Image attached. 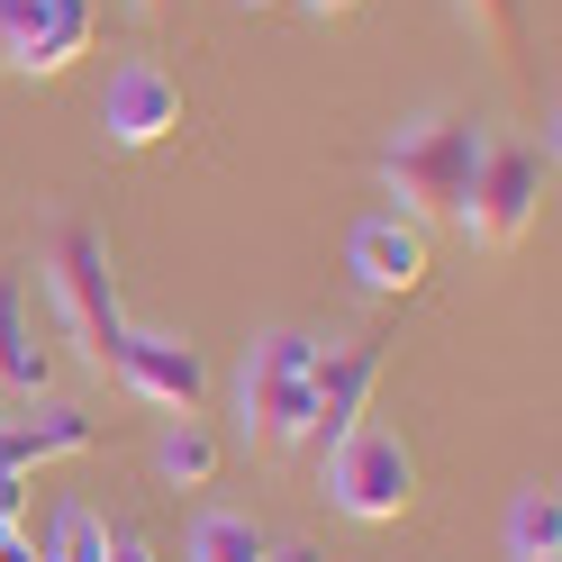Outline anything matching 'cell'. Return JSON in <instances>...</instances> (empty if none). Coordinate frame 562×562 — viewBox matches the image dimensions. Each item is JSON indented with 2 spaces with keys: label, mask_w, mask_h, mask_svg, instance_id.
<instances>
[{
  "label": "cell",
  "mask_w": 562,
  "mask_h": 562,
  "mask_svg": "<svg viewBox=\"0 0 562 562\" xmlns=\"http://www.w3.org/2000/svg\"><path fill=\"white\" fill-rule=\"evenodd\" d=\"M308 363H318V336L308 327H263L236 363V427L263 453H300L318 436V400H308Z\"/></svg>",
  "instance_id": "1"
},
{
  "label": "cell",
  "mask_w": 562,
  "mask_h": 562,
  "mask_svg": "<svg viewBox=\"0 0 562 562\" xmlns=\"http://www.w3.org/2000/svg\"><path fill=\"white\" fill-rule=\"evenodd\" d=\"M481 146H490V136H481L472 119H445V110L408 119L391 146H381V191H391V209L417 218V227H427L436 209L453 218L463 191H472V172H481Z\"/></svg>",
  "instance_id": "2"
},
{
  "label": "cell",
  "mask_w": 562,
  "mask_h": 562,
  "mask_svg": "<svg viewBox=\"0 0 562 562\" xmlns=\"http://www.w3.org/2000/svg\"><path fill=\"white\" fill-rule=\"evenodd\" d=\"M544 172H553V146H536V136H490L472 191L453 209V227H463L481 255H517L526 227H536V209H544Z\"/></svg>",
  "instance_id": "3"
},
{
  "label": "cell",
  "mask_w": 562,
  "mask_h": 562,
  "mask_svg": "<svg viewBox=\"0 0 562 562\" xmlns=\"http://www.w3.org/2000/svg\"><path fill=\"white\" fill-rule=\"evenodd\" d=\"M46 300H55L64 336L82 345V363H100V372H110L119 336H127V308H119L110 245H100L91 227H64V236H55V255H46Z\"/></svg>",
  "instance_id": "4"
},
{
  "label": "cell",
  "mask_w": 562,
  "mask_h": 562,
  "mask_svg": "<svg viewBox=\"0 0 562 562\" xmlns=\"http://www.w3.org/2000/svg\"><path fill=\"white\" fill-rule=\"evenodd\" d=\"M327 508L355 526H400L417 508V453L400 427H355L345 445H327Z\"/></svg>",
  "instance_id": "5"
},
{
  "label": "cell",
  "mask_w": 562,
  "mask_h": 562,
  "mask_svg": "<svg viewBox=\"0 0 562 562\" xmlns=\"http://www.w3.org/2000/svg\"><path fill=\"white\" fill-rule=\"evenodd\" d=\"M91 27L100 10L91 0H0V55H10V74H74V64L91 55Z\"/></svg>",
  "instance_id": "6"
},
{
  "label": "cell",
  "mask_w": 562,
  "mask_h": 562,
  "mask_svg": "<svg viewBox=\"0 0 562 562\" xmlns=\"http://www.w3.org/2000/svg\"><path fill=\"white\" fill-rule=\"evenodd\" d=\"M100 136H110L119 155H146L164 136H182V82H172L155 55L110 64V82H100Z\"/></svg>",
  "instance_id": "7"
},
{
  "label": "cell",
  "mask_w": 562,
  "mask_h": 562,
  "mask_svg": "<svg viewBox=\"0 0 562 562\" xmlns=\"http://www.w3.org/2000/svg\"><path fill=\"white\" fill-rule=\"evenodd\" d=\"M345 272H355V291L372 300H408L417 281L436 272V245L417 218H400V209H363L355 236H345Z\"/></svg>",
  "instance_id": "8"
},
{
  "label": "cell",
  "mask_w": 562,
  "mask_h": 562,
  "mask_svg": "<svg viewBox=\"0 0 562 562\" xmlns=\"http://www.w3.org/2000/svg\"><path fill=\"white\" fill-rule=\"evenodd\" d=\"M110 372L127 381V400L172 408V417H191L200 391H209L200 345H191V336H164V327H127V336H119V355H110Z\"/></svg>",
  "instance_id": "9"
},
{
  "label": "cell",
  "mask_w": 562,
  "mask_h": 562,
  "mask_svg": "<svg viewBox=\"0 0 562 562\" xmlns=\"http://www.w3.org/2000/svg\"><path fill=\"white\" fill-rule=\"evenodd\" d=\"M381 391V345L372 336H318V363H308V400H318V445H345L372 417Z\"/></svg>",
  "instance_id": "10"
},
{
  "label": "cell",
  "mask_w": 562,
  "mask_h": 562,
  "mask_svg": "<svg viewBox=\"0 0 562 562\" xmlns=\"http://www.w3.org/2000/svg\"><path fill=\"white\" fill-rule=\"evenodd\" d=\"M46 381H55V355H46V336H37L27 281H19V272H0V391L46 400Z\"/></svg>",
  "instance_id": "11"
},
{
  "label": "cell",
  "mask_w": 562,
  "mask_h": 562,
  "mask_svg": "<svg viewBox=\"0 0 562 562\" xmlns=\"http://www.w3.org/2000/svg\"><path fill=\"white\" fill-rule=\"evenodd\" d=\"M218 463H227V453H218V436H209L200 417H172V427L155 436V472H164L172 490H209Z\"/></svg>",
  "instance_id": "12"
},
{
  "label": "cell",
  "mask_w": 562,
  "mask_h": 562,
  "mask_svg": "<svg viewBox=\"0 0 562 562\" xmlns=\"http://www.w3.org/2000/svg\"><path fill=\"white\" fill-rule=\"evenodd\" d=\"M263 544H272V536H263L255 517H236V508H200L182 562H263Z\"/></svg>",
  "instance_id": "13"
},
{
  "label": "cell",
  "mask_w": 562,
  "mask_h": 562,
  "mask_svg": "<svg viewBox=\"0 0 562 562\" xmlns=\"http://www.w3.org/2000/svg\"><path fill=\"white\" fill-rule=\"evenodd\" d=\"M526 553H562V499H553V481H526L508 499V562H526Z\"/></svg>",
  "instance_id": "14"
},
{
  "label": "cell",
  "mask_w": 562,
  "mask_h": 562,
  "mask_svg": "<svg viewBox=\"0 0 562 562\" xmlns=\"http://www.w3.org/2000/svg\"><path fill=\"white\" fill-rule=\"evenodd\" d=\"M91 408H74V400H46L37 417H19V445H27V463H55V453H91Z\"/></svg>",
  "instance_id": "15"
},
{
  "label": "cell",
  "mask_w": 562,
  "mask_h": 562,
  "mask_svg": "<svg viewBox=\"0 0 562 562\" xmlns=\"http://www.w3.org/2000/svg\"><path fill=\"white\" fill-rule=\"evenodd\" d=\"M46 562H100V553H110V526H100L82 499H64L55 517H46V544H37Z\"/></svg>",
  "instance_id": "16"
},
{
  "label": "cell",
  "mask_w": 562,
  "mask_h": 562,
  "mask_svg": "<svg viewBox=\"0 0 562 562\" xmlns=\"http://www.w3.org/2000/svg\"><path fill=\"white\" fill-rule=\"evenodd\" d=\"M453 10H463L490 46H517L526 37V0H453Z\"/></svg>",
  "instance_id": "17"
},
{
  "label": "cell",
  "mask_w": 562,
  "mask_h": 562,
  "mask_svg": "<svg viewBox=\"0 0 562 562\" xmlns=\"http://www.w3.org/2000/svg\"><path fill=\"white\" fill-rule=\"evenodd\" d=\"M263 562H327V553L308 544V536H281V544H263Z\"/></svg>",
  "instance_id": "18"
},
{
  "label": "cell",
  "mask_w": 562,
  "mask_h": 562,
  "mask_svg": "<svg viewBox=\"0 0 562 562\" xmlns=\"http://www.w3.org/2000/svg\"><path fill=\"white\" fill-rule=\"evenodd\" d=\"M100 562H164L146 536H110V553H100Z\"/></svg>",
  "instance_id": "19"
},
{
  "label": "cell",
  "mask_w": 562,
  "mask_h": 562,
  "mask_svg": "<svg viewBox=\"0 0 562 562\" xmlns=\"http://www.w3.org/2000/svg\"><path fill=\"white\" fill-rule=\"evenodd\" d=\"M0 562H46V553H37V536H27V526H19V536L0 544Z\"/></svg>",
  "instance_id": "20"
},
{
  "label": "cell",
  "mask_w": 562,
  "mask_h": 562,
  "mask_svg": "<svg viewBox=\"0 0 562 562\" xmlns=\"http://www.w3.org/2000/svg\"><path fill=\"white\" fill-rule=\"evenodd\" d=\"M300 10H318V19H345V10H355V0H300Z\"/></svg>",
  "instance_id": "21"
},
{
  "label": "cell",
  "mask_w": 562,
  "mask_h": 562,
  "mask_svg": "<svg viewBox=\"0 0 562 562\" xmlns=\"http://www.w3.org/2000/svg\"><path fill=\"white\" fill-rule=\"evenodd\" d=\"M127 10H136V19H164V10H172V0H127Z\"/></svg>",
  "instance_id": "22"
},
{
  "label": "cell",
  "mask_w": 562,
  "mask_h": 562,
  "mask_svg": "<svg viewBox=\"0 0 562 562\" xmlns=\"http://www.w3.org/2000/svg\"><path fill=\"white\" fill-rule=\"evenodd\" d=\"M19 526H27V517H10V508H0V544H10V536H19Z\"/></svg>",
  "instance_id": "23"
},
{
  "label": "cell",
  "mask_w": 562,
  "mask_h": 562,
  "mask_svg": "<svg viewBox=\"0 0 562 562\" xmlns=\"http://www.w3.org/2000/svg\"><path fill=\"white\" fill-rule=\"evenodd\" d=\"M236 10H272V0H236Z\"/></svg>",
  "instance_id": "24"
},
{
  "label": "cell",
  "mask_w": 562,
  "mask_h": 562,
  "mask_svg": "<svg viewBox=\"0 0 562 562\" xmlns=\"http://www.w3.org/2000/svg\"><path fill=\"white\" fill-rule=\"evenodd\" d=\"M526 562H562V553H526Z\"/></svg>",
  "instance_id": "25"
}]
</instances>
